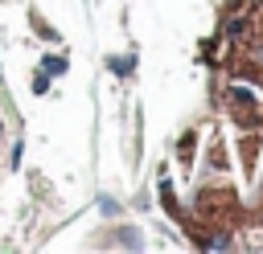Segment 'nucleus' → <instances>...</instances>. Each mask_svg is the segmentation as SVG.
Listing matches in <instances>:
<instances>
[{"instance_id":"f257e3e1","label":"nucleus","mask_w":263,"mask_h":254,"mask_svg":"<svg viewBox=\"0 0 263 254\" xmlns=\"http://www.w3.org/2000/svg\"><path fill=\"white\" fill-rule=\"evenodd\" d=\"M210 107L156 172L160 209L201 250H263V12L218 20Z\"/></svg>"},{"instance_id":"f03ea898","label":"nucleus","mask_w":263,"mask_h":254,"mask_svg":"<svg viewBox=\"0 0 263 254\" xmlns=\"http://www.w3.org/2000/svg\"><path fill=\"white\" fill-rule=\"evenodd\" d=\"M4 156H8V127H4V115H0V176H4Z\"/></svg>"}]
</instances>
